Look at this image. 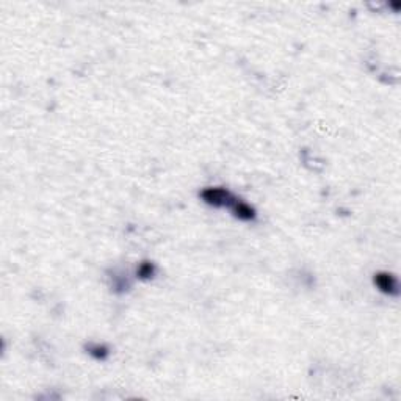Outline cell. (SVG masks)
Listing matches in <instances>:
<instances>
[{"label":"cell","mask_w":401,"mask_h":401,"mask_svg":"<svg viewBox=\"0 0 401 401\" xmlns=\"http://www.w3.org/2000/svg\"><path fill=\"white\" fill-rule=\"evenodd\" d=\"M376 284H378V287L385 293H396V281L390 275H378Z\"/></svg>","instance_id":"cell-1"}]
</instances>
